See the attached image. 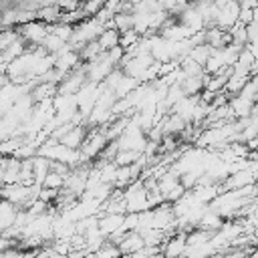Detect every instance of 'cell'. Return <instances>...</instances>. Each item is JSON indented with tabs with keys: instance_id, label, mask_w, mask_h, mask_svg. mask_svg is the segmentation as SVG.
<instances>
[{
	"instance_id": "7",
	"label": "cell",
	"mask_w": 258,
	"mask_h": 258,
	"mask_svg": "<svg viewBox=\"0 0 258 258\" xmlns=\"http://www.w3.org/2000/svg\"><path fill=\"white\" fill-rule=\"evenodd\" d=\"M20 167H22V159H18L14 155H4V161H2V185L20 181Z\"/></svg>"
},
{
	"instance_id": "3",
	"label": "cell",
	"mask_w": 258,
	"mask_h": 258,
	"mask_svg": "<svg viewBox=\"0 0 258 258\" xmlns=\"http://www.w3.org/2000/svg\"><path fill=\"white\" fill-rule=\"evenodd\" d=\"M16 28H18L20 36H22L30 46L42 44V40H44L46 34H48V24L42 22V20H38V18L30 20V22H24V24H18Z\"/></svg>"
},
{
	"instance_id": "27",
	"label": "cell",
	"mask_w": 258,
	"mask_h": 258,
	"mask_svg": "<svg viewBox=\"0 0 258 258\" xmlns=\"http://www.w3.org/2000/svg\"><path fill=\"white\" fill-rule=\"evenodd\" d=\"M254 22H256V24H258V6H256V8H254Z\"/></svg>"
},
{
	"instance_id": "16",
	"label": "cell",
	"mask_w": 258,
	"mask_h": 258,
	"mask_svg": "<svg viewBox=\"0 0 258 258\" xmlns=\"http://www.w3.org/2000/svg\"><path fill=\"white\" fill-rule=\"evenodd\" d=\"M185 95H200L204 91V77H185L181 81Z\"/></svg>"
},
{
	"instance_id": "22",
	"label": "cell",
	"mask_w": 258,
	"mask_h": 258,
	"mask_svg": "<svg viewBox=\"0 0 258 258\" xmlns=\"http://www.w3.org/2000/svg\"><path fill=\"white\" fill-rule=\"evenodd\" d=\"M64 175H60V173H56V171H48V175L44 177V181H42V185H46V187H52V189H60V187H64Z\"/></svg>"
},
{
	"instance_id": "15",
	"label": "cell",
	"mask_w": 258,
	"mask_h": 258,
	"mask_svg": "<svg viewBox=\"0 0 258 258\" xmlns=\"http://www.w3.org/2000/svg\"><path fill=\"white\" fill-rule=\"evenodd\" d=\"M81 58H83V62H91V60H95L101 52H105L103 48H101V44H99V40H89L81 50Z\"/></svg>"
},
{
	"instance_id": "5",
	"label": "cell",
	"mask_w": 258,
	"mask_h": 258,
	"mask_svg": "<svg viewBox=\"0 0 258 258\" xmlns=\"http://www.w3.org/2000/svg\"><path fill=\"white\" fill-rule=\"evenodd\" d=\"M185 248H187V232L185 230H177L175 234L165 238V242L161 244V254L173 258V256L185 254Z\"/></svg>"
},
{
	"instance_id": "18",
	"label": "cell",
	"mask_w": 258,
	"mask_h": 258,
	"mask_svg": "<svg viewBox=\"0 0 258 258\" xmlns=\"http://www.w3.org/2000/svg\"><path fill=\"white\" fill-rule=\"evenodd\" d=\"M113 22L119 32H125L129 28H133V12H117L113 16Z\"/></svg>"
},
{
	"instance_id": "13",
	"label": "cell",
	"mask_w": 258,
	"mask_h": 258,
	"mask_svg": "<svg viewBox=\"0 0 258 258\" xmlns=\"http://www.w3.org/2000/svg\"><path fill=\"white\" fill-rule=\"evenodd\" d=\"M212 50H214V46H210L208 42H200V44H194V46H191L189 56H191L194 60H198L200 64H204V67H206V62H208V58H210Z\"/></svg>"
},
{
	"instance_id": "14",
	"label": "cell",
	"mask_w": 258,
	"mask_h": 258,
	"mask_svg": "<svg viewBox=\"0 0 258 258\" xmlns=\"http://www.w3.org/2000/svg\"><path fill=\"white\" fill-rule=\"evenodd\" d=\"M42 46H44L48 52H60L64 46H69V42H67L64 38H60L58 34H54V32H50V30H48L46 38L42 40Z\"/></svg>"
},
{
	"instance_id": "11",
	"label": "cell",
	"mask_w": 258,
	"mask_h": 258,
	"mask_svg": "<svg viewBox=\"0 0 258 258\" xmlns=\"http://www.w3.org/2000/svg\"><path fill=\"white\" fill-rule=\"evenodd\" d=\"M97 40H99V44H101L103 50H109V48H113V46H117L121 42V32L117 28H105L99 34Z\"/></svg>"
},
{
	"instance_id": "1",
	"label": "cell",
	"mask_w": 258,
	"mask_h": 258,
	"mask_svg": "<svg viewBox=\"0 0 258 258\" xmlns=\"http://www.w3.org/2000/svg\"><path fill=\"white\" fill-rule=\"evenodd\" d=\"M123 196H125V202H127V210L129 212H143V210H149V198H147V185L143 181V177L135 179L133 183H129L125 189H123Z\"/></svg>"
},
{
	"instance_id": "10",
	"label": "cell",
	"mask_w": 258,
	"mask_h": 258,
	"mask_svg": "<svg viewBox=\"0 0 258 258\" xmlns=\"http://www.w3.org/2000/svg\"><path fill=\"white\" fill-rule=\"evenodd\" d=\"M36 16H38V20H42V22H46V24L50 26V24L60 22V18H62V8H60L58 4H46V6H40V8L36 10Z\"/></svg>"
},
{
	"instance_id": "17",
	"label": "cell",
	"mask_w": 258,
	"mask_h": 258,
	"mask_svg": "<svg viewBox=\"0 0 258 258\" xmlns=\"http://www.w3.org/2000/svg\"><path fill=\"white\" fill-rule=\"evenodd\" d=\"M141 151H135V149H119V153H117V157H115V163L117 165H131V163H135V161H139L141 159Z\"/></svg>"
},
{
	"instance_id": "9",
	"label": "cell",
	"mask_w": 258,
	"mask_h": 258,
	"mask_svg": "<svg viewBox=\"0 0 258 258\" xmlns=\"http://www.w3.org/2000/svg\"><path fill=\"white\" fill-rule=\"evenodd\" d=\"M230 107H232L236 119H246V117H252V113H254V101H250L242 95H232Z\"/></svg>"
},
{
	"instance_id": "26",
	"label": "cell",
	"mask_w": 258,
	"mask_h": 258,
	"mask_svg": "<svg viewBox=\"0 0 258 258\" xmlns=\"http://www.w3.org/2000/svg\"><path fill=\"white\" fill-rule=\"evenodd\" d=\"M248 218H250V222H252L254 226H258V204H256V206L252 208V214H250Z\"/></svg>"
},
{
	"instance_id": "12",
	"label": "cell",
	"mask_w": 258,
	"mask_h": 258,
	"mask_svg": "<svg viewBox=\"0 0 258 258\" xmlns=\"http://www.w3.org/2000/svg\"><path fill=\"white\" fill-rule=\"evenodd\" d=\"M250 77H252V75H244V73H236V71H234V73L230 75V79H228V83H226V89H224V91H228L230 95H238Z\"/></svg>"
},
{
	"instance_id": "8",
	"label": "cell",
	"mask_w": 258,
	"mask_h": 258,
	"mask_svg": "<svg viewBox=\"0 0 258 258\" xmlns=\"http://www.w3.org/2000/svg\"><path fill=\"white\" fill-rule=\"evenodd\" d=\"M18 212H20V206H16L14 202L2 198V206H0V232H4L10 226H14L16 218H18Z\"/></svg>"
},
{
	"instance_id": "24",
	"label": "cell",
	"mask_w": 258,
	"mask_h": 258,
	"mask_svg": "<svg viewBox=\"0 0 258 258\" xmlns=\"http://www.w3.org/2000/svg\"><path fill=\"white\" fill-rule=\"evenodd\" d=\"M248 40L250 42H258V24L256 22L248 24Z\"/></svg>"
},
{
	"instance_id": "23",
	"label": "cell",
	"mask_w": 258,
	"mask_h": 258,
	"mask_svg": "<svg viewBox=\"0 0 258 258\" xmlns=\"http://www.w3.org/2000/svg\"><path fill=\"white\" fill-rule=\"evenodd\" d=\"M240 22H244V24L254 22V8H242L240 10Z\"/></svg>"
},
{
	"instance_id": "4",
	"label": "cell",
	"mask_w": 258,
	"mask_h": 258,
	"mask_svg": "<svg viewBox=\"0 0 258 258\" xmlns=\"http://www.w3.org/2000/svg\"><path fill=\"white\" fill-rule=\"evenodd\" d=\"M85 67H87V77H89V81H93V83H103V81L107 79V75L115 69V64H113V60L109 58L107 50L101 52L95 60L85 62Z\"/></svg>"
},
{
	"instance_id": "28",
	"label": "cell",
	"mask_w": 258,
	"mask_h": 258,
	"mask_svg": "<svg viewBox=\"0 0 258 258\" xmlns=\"http://www.w3.org/2000/svg\"><path fill=\"white\" fill-rule=\"evenodd\" d=\"M254 187H256V194H258V177H256V181H254Z\"/></svg>"
},
{
	"instance_id": "2",
	"label": "cell",
	"mask_w": 258,
	"mask_h": 258,
	"mask_svg": "<svg viewBox=\"0 0 258 258\" xmlns=\"http://www.w3.org/2000/svg\"><path fill=\"white\" fill-rule=\"evenodd\" d=\"M109 141H111V139L107 137V133H105L101 127H99V129L91 127V131H89V135H87L85 143L81 145V153H83V159H85V161H93V159H99L101 151L105 149V145H107Z\"/></svg>"
},
{
	"instance_id": "6",
	"label": "cell",
	"mask_w": 258,
	"mask_h": 258,
	"mask_svg": "<svg viewBox=\"0 0 258 258\" xmlns=\"http://www.w3.org/2000/svg\"><path fill=\"white\" fill-rule=\"evenodd\" d=\"M117 244H119V248H121L123 254H137L147 242H145V238L141 236L139 230H127V232L117 240Z\"/></svg>"
},
{
	"instance_id": "19",
	"label": "cell",
	"mask_w": 258,
	"mask_h": 258,
	"mask_svg": "<svg viewBox=\"0 0 258 258\" xmlns=\"http://www.w3.org/2000/svg\"><path fill=\"white\" fill-rule=\"evenodd\" d=\"M20 38V32H18V28L16 26H10V28H2V32H0V48L4 50V48H8L12 42H16Z\"/></svg>"
},
{
	"instance_id": "21",
	"label": "cell",
	"mask_w": 258,
	"mask_h": 258,
	"mask_svg": "<svg viewBox=\"0 0 258 258\" xmlns=\"http://www.w3.org/2000/svg\"><path fill=\"white\" fill-rule=\"evenodd\" d=\"M141 40V34L135 30V28H129V30H125V32H121V46L127 50V48H131L133 44H137Z\"/></svg>"
},
{
	"instance_id": "25",
	"label": "cell",
	"mask_w": 258,
	"mask_h": 258,
	"mask_svg": "<svg viewBox=\"0 0 258 258\" xmlns=\"http://www.w3.org/2000/svg\"><path fill=\"white\" fill-rule=\"evenodd\" d=\"M240 6L242 8H256L258 6V0H240Z\"/></svg>"
},
{
	"instance_id": "20",
	"label": "cell",
	"mask_w": 258,
	"mask_h": 258,
	"mask_svg": "<svg viewBox=\"0 0 258 258\" xmlns=\"http://www.w3.org/2000/svg\"><path fill=\"white\" fill-rule=\"evenodd\" d=\"M105 6V0H83L81 2V10L85 12V16H97L99 10Z\"/></svg>"
}]
</instances>
